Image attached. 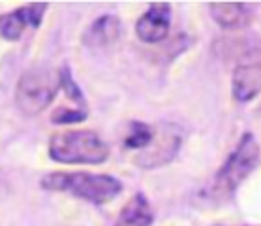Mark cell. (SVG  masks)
Instances as JSON below:
<instances>
[{
  "mask_svg": "<svg viewBox=\"0 0 261 226\" xmlns=\"http://www.w3.org/2000/svg\"><path fill=\"white\" fill-rule=\"evenodd\" d=\"M41 187L47 191H63L71 193L75 197H82L86 202H92L96 206L112 202L120 191L122 183L112 175H98V173H86V171H53L47 173L41 179Z\"/></svg>",
  "mask_w": 261,
  "mask_h": 226,
  "instance_id": "cell-1",
  "label": "cell"
},
{
  "mask_svg": "<svg viewBox=\"0 0 261 226\" xmlns=\"http://www.w3.org/2000/svg\"><path fill=\"white\" fill-rule=\"evenodd\" d=\"M259 159H261V151H259L255 136L251 132H245L241 136L237 149L228 155L224 165L216 171L206 195H210L214 200L228 197L249 177V173H253L257 169Z\"/></svg>",
  "mask_w": 261,
  "mask_h": 226,
  "instance_id": "cell-2",
  "label": "cell"
},
{
  "mask_svg": "<svg viewBox=\"0 0 261 226\" xmlns=\"http://www.w3.org/2000/svg\"><path fill=\"white\" fill-rule=\"evenodd\" d=\"M108 145L94 130H63L51 136L49 155L67 165H98L108 159Z\"/></svg>",
  "mask_w": 261,
  "mask_h": 226,
  "instance_id": "cell-3",
  "label": "cell"
},
{
  "mask_svg": "<svg viewBox=\"0 0 261 226\" xmlns=\"http://www.w3.org/2000/svg\"><path fill=\"white\" fill-rule=\"evenodd\" d=\"M57 92H59V71L35 67L18 77L14 90V102L22 114L37 116L55 100Z\"/></svg>",
  "mask_w": 261,
  "mask_h": 226,
  "instance_id": "cell-4",
  "label": "cell"
},
{
  "mask_svg": "<svg viewBox=\"0 0 261 226\" xmlns=\"http://www.w3.org/2000/svg\"><path fill=\"white\" fill-rule=\"evenodd\" d=\"M261 94V49H251L239 57L232 69V98L249 102Z\"/></svg>",
  "mask_w": 261,
  "mask_h": 226,
  "instance_id": "cell-5",
  "label": "cell"
},
{
  "mask_svg": "<svg viewBox=\"0 0 261 226\" xmlns=\"http://www.w3.org/2000/svg\"><path fill=\"white\" fill-rule=\"evenodd\" d=\"M179 143H181V136L175 130V126H171V124H163L159 128L155 126V134H153L151 145L145 151L137 153L135 163L139 167H145V169L165 165L167 161H171L175 157V153L179 149Z\"/></svg>",
  "mask_w": 261,
  "mask_h": 226,
  "instance_id": "cell-6",
  "label": "cell"
},
{
  "mask_svg": "<svg viewBox=\"0 0 261 226\" xmlns=\"http://www.w3.org/2000/svg\"><path fill=\"white\" fill-rule=\"evenodd\" d=\"M171 6L167 2H155L137 20V37L143 43H161L169 35Z\"/></svg>",
  "mask_w": 261,
  "mask_h": 226,
  "instance_id": "cell-7",
  "label": "cell"
},
{
  "mask_svg": "<svg viewBox=\"0 0 261 226\" xmlns=\"http://www.w3.org/2000/svg\"><path fill=\"white\" fill-rule=\"evenodd\" d=\"M45 8L47 4H29V6H22V8H16L14 12H8V14H0V35L8 41H16L20 39L22 31L27 26L31 29H37L43 20V14H45Z\"/></svg>",
  "mask_w": 261,
  "mask_h": 226,
  "instance_id": "cell-8",
  "label": "cell"
},
{
  "mask_svg": "<svg viewBox=\"0 0 261 226\" xmlns=\"http://www.w3.org/2000/svg\"><path fill=\"white\" fill-rule=\"evenodd\" d=\"M208 8L216 24L226 31L245 29L253 20V10L245 2H210Z\"/></svg>",
  "mask_w": 261,
  "mask_h": 226,
  "instance_id": "cell-9",
  "label": "cell"
},
{
  "mask_svg": "<svg viewBox=\"0 0 261 226\" xmlns=\"http://www.w3.org/2000/svg\"><path fill=\"white\" fill-rule=\"evenodd\" d=\"M120 37V20L112 14H104L96 18L84 33L86 47H106Z\"/></svg>",
  "mask_w": 261,
  "mask_h": 226,
  "instance_id": "cell-10",
  "label": "cell"
},
{
  "mask_svg": "<svg viewBox=\"0 0 261 226\" xmlns=\"http://www.w3.org/2000/svg\"><path fill=\"white\" fill-rule=\"evenodd\" d=\"M153 210L143 193H135L118 214L114 226H151Z\"/></svg>",
  "mask_w": 261,
  "mask_h": 226,
  "instance_id": "cell-11",
  "label": "cell"
},
{
  "mask_svg": "<svg viewBox=\"0 0 261 226\" xmlns=\"http://www.w3.org/2000/svg\"><path fill=\"white\" fill-rule=\"evenodd\" d=\"M153 134H155V126L153 124H147V122H130L128 126V134L124 138V147L128 151H145L151 140H153Z\"/></svg>",
  "mask_w": 261,
  "mask_h": 226,
  "instance_id": "cell-12",
  "label": "cell"
},
{
  "mask_svg": "<svg viewBox=\"0 0 261 226\" xmlns=\"http://www.w3.org/2000/svg\"><path fill=\"white\" fill-rule=\"evenodd\" d=\"M88 116V112L86 110H82V108H65V106H61V108H57L55 112H53V116H51V120L53 122H57V124H69V122H80V120H84Z\"/></svg>",
  "mask_w": 261,
  "mask_h": 226,
  "instance_id": "cell-13",
  "label": "cell"
},
{
  "mask_svg": "<svg viewBox=\"0 0 261 226\" xmlns=\"http://www.w3.org/2000/svg\"><path fill=\"white\" fill-rule=\"evenodd\" d=\"M4 185V177H2V171H0V187Z\"/></svg>",
  "mask_w": 261,
  "mask_h": 226,
  "instance_id": "cell-14",
  "label": "cell"
}]
</instances>
